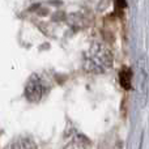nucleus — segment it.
<instances>
[{
    "mask_svg": "<svg viewBox=\"0 0 149 149\" xmlns=\"http://www.w3.org/2000/svg\"><path fill=\"white\" fill-rule=\"evenodd\" d=\"M49 92L45 80L39 74L34 73L29 77L28 82L25 85V98L31 103H38L45 98V95Z\"/></svg>",
    "mask_w": 149,
    "mask_h": 149,
    "instance_id": "nucleus-2",
    "label": "nucleus"
},
{
    "mask_svg": "<svg viewBox=\"0 0 149 149\" xmlns=\"http://www.w3.org/2000/svg\"><path fill=\"white\" fill-rule=\"evenodd\" d=\"M113 65V54L101 43H94L84 56V68L89 73H103Z\"/></svg>",
    "mask_w": 149,
    "mask_h": 149,
    "instance_id": "nucleus-1",
    "label": "nucleus"
},
{
    "mask_svg": "<svg viewBox=\"0 0 149 149\" xmlns=\"http://www.w3.org/2000/svg\"><path fill=\"white\" fill-rule=\"evenodd\" d=\"M119 82H120L122 88L128 90L131 88V82H132V71L130 68H123L119 72Z\"/></svg>",
    "mask_w": 149,
    "mask_h": 149,
    "instance_id": "nucleus-5",
    "label": "nucleus"
},
{
    "mask_svg": "<svg viewBox=\"0 0 149 149\" xmlns=\"http://www.w3.org/2000/svg\"><path fill=\"white\" fill-rule=\"evenodd\" d=\"M63 149H92V141L74 127H68L63 137Z\"/></svg>",
    "mask_w": 149,
    "mask_h": 149,
    "instance_id": "nucleus-3",
    "label": "nucleus"
},
{
    "mask_svg": "<svg viewBox=\"0 0 149 149\" xmlns=\"http://www.w3.org/2000/svg\"><path fill=\"white\" fill-rule=\"evenodd\" d=\"M9 149H38L36 141L29 136H18L10 144Z\"/></svg>",
    "mask_w": 149,
    "mask_h": 149,
    "instance_id": "nucleus-4",
    "label": "nucleus"
}]
</instances>
